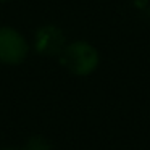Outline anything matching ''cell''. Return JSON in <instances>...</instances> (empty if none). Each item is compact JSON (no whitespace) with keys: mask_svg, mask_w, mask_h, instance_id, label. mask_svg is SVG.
<instances>
[{"mask_svg":"<svg viewBox=\"0 0 150 150\" xmlns=\"http://www.w3.org/2000/svg\"><path fill=\"white\" fill-rule=\"evenodd\" d=\"M60 63L76 76H89L98 66V52L86 40L66 44L60 53Z\"/></svg>","mask_w":150,"mask_h":150,"instance_id":"obj_1","label":"cell"},{"mask_svg":"<svg viewBox=\"0 0 150 150\" xmlns=\"http://www.w3.org/2000/svg\"><path fill=\"white\" fill-rule=\"evenodd\" d=\"M2 2H8V0H2Z\"/></svg>","mask_w":150,"mask_h":150,"instance_id":"obj_6","label":"cell"},{"mask_svg":"<svg viewBox=\"0 0 150 150\" xmlns=\"http://www.w3.org/2000/svg\"><path fill=\"white\" fill-rule=\"evenodd\" d=\"M29 53L28 40L20 31L10 26L0 28V63L4 65H20Z\"/></svg>","mask_w":150,"mask_h":150,"instance_id":"obj_2","label":"cell"},{"mask_svg":"<svg viewBox=\"0 0 150 150\" xmlns=\"http://www.w3.org/2000/svg\"><path fill=\"white\" fill-rule=\"evenodd\" d=\"M21 150H52V145L45 137L33 136L31 139H28V142L23 145Z\"/></svg>","mask_w":150,"mask_h":150,"instance_id":"obj_4","label":"cell"},{"mask_svg":"<svg viewBox=\"0 0 150 150\" xmlns=\"http://www.w3.org/2000/svg\"><path fill=\"white\" fill-rule=\"evenodd\" d=\"M2 150H18V149H10V147H7V149H2Z\"/></svg>","mask_w":150,"mask_h":150,"instance_id":"obj_5","label":"cell"},{"mask_svg":"<svg viewBox=\"0 0 150 150\" xmlns=\"http://www.w3.org/2000/svg\"><path fill=\"white\" fill-rule=\"evenodd\" d=\"M66 47L65 33L55 24H45L39 28L34 36V49L44 57H60Z\"/></svg>","mask_w":150,"mask_h":150,"instance_id":"obj_3","label":"cell"}]
</instances>
